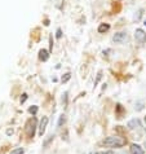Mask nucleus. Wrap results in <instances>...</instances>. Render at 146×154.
Listing matches in <instances>:
<instances>
[{
	"label": "nucleus",
	"mask_w": 146,
	"mask_h": 154,
	"mask_svg": "<svg viewBox=\"0 0 146 154\" xmlns=\"http://www.w3.org/2000/svg\"><path fill=\"white\" fill-rule=\"evenodd\" d=\"M102 144L110 148H120L126 145V139L119 137V136H110V137H107L102 141Z\"/></svg>",
	"instance_id": "1"
},
{
	"label": "nucleus",
	"mask_w": 146,
	"mask_h": 154,
	"mask_svg": "<svg viewBox=\"0 0 146 154\" xmlns=\"http://www.w3.org/2000/svg\"><path fill=\"white\" fill-rule=\"evenodd\" d=\"M53 137H54V136H49V137H48V139H47V140L44 141V143H43V146H47V145H48V144L50 143V141H52V140H53Z\"/></svg>",
	"instance_id": "14"
},
{
	"label": "nucleus",
	"mask_w": 146,
	"mask_h": 154,
	"mask_svg": "<svg viewBox=\"0 0 146 154\" xmlns=\"http://www.w3.org/2000/svg\"><path fill=\"white\" fill-rule=\"evenodd\" d=\"M35 130H36V119L32 118L26 123V134H27L29 137H34Z\"/></svg>",
	"instance_id": "2"
},
{
	"label": "nucleus",
	"mask_w": 146,
	"mask_h": 154,
	"mask_svg": "<svg viewBox=\"0 0 146 154\" xmlns=\"http://www.w3.org/2000/svg\"><path fill=\"white\" fill-rule=\"evenodd\" d=\"M135 38L138 43H145L146 42V32L141 29H137L136 32H135Z\"/></svg>",
	"instance_id": "3"
},
{
	"label": "nucleus",
	"mask_w": 146,
	"mask_h": 154,
	"mask_svg": "<svg viewBox=\"0 0 146 154\" xmlns=\"http://www.w3.org/2000/svg\"><path fill=\"white\" fill-rule=\"evenodd\" d=\"M142 109V102H138V104H137V110H141Z\"/></svg>",
	"instance_id": "17"
},
{
	"label": "nucleus",
	"mask_w": 146,
	"mask_h": 154,
	"mask_svg": "<svg viewBox=\"0 0 146 154\" xmlns=\"http://www.w3.org/2000/svg\"><path fill=\"white\" fill-rule=\"evenodd\" d=\"M131 154H144V149L137 144L131 145Z\"/></svg>",
	"instance_id": "6"
},
{
	"label": "nucleus",
	"mask_w": 146,
	"mask_h": 154,
	"mask_svg": "<svg viewBox=\"0 0 146 154\" xmlns=\"http://www.w3.org/2000/svg\"><path fill=\"white\" fill-rule=\"evenodd\" d=\"M145 146H146V143H145Z\"/></svg>",
	"instance_id": "23"
},
{
	"label": "nucleus",
	"mask_w": 146,
	"mask_h": 154,
	"mask_svg": "<svg viewBox=\"0 0 146 154\" xmlns=\"http://www.w3.org/2000/svg\"><path fill=\"white\" fill-rule=\"evenodd\" d=\"M109 29H110L109 23H102V25H100V27H98V32H106Z\"/></svg>",
	"instance_id": "9"
},
{
	"label": "nucleus",
	"mask_w": 146,
	"mask_h": 154,
	"mask_svg": "<svg viewBox=\"0 0 146 154\" xmlns=\"http://www.w3.org/2000/svg\"><path fill=\"white\" fill-rule=\"evenodd\" d=\"M128 39V36H127V34L126 32H117L115 35L113 36V40L115 43H118V44H120V43H124Z\"/></svg>",
	"instance_id": "4"
},
{
	"label": "nucleus",
	"mask_w": 146,
	"mask_h": 154,
	"mask_svg": "<svg viewBox=\"0 0 146 154\" xmlns=\"http://www.w3.org/2000/svg\"><path fill=\"white\" fill-rule=\"evenodd\" d=\"M145 123H146V117H145Z\"/></svg>",
	"instance_id": "21"
},
{
	"label": "nucleus",
	"mask_w": 146,
	"mask_h": 154,
	"mask_svg": "<svg viewBox=\"0 0 146 154\" xmlns=\"http://www.w3.org/2000/svg\"><path fill=\"white\" fill-rule=\"evenodd\" d=\"M26 100H27V95H26V93H23L22 97H21V102H25Z\"/></svg>",
	"instance_id": "16"
},
{
	"label": "nucleus",
	"mask_w": 146,
	"mask_h": 154,
	"mask_svg": "<svg viewBox=\"0 0 146 154\" xmlns=\"http://www.w3.org/2000/svg\"><path fill=\"white\" fill-rule=\"evenodd\" d=\"M25 153V149L23 148H17L14 150H12L11 154H23Z\"/></svg>",
	"instance_id": "10"
},
{
	"label": "nucleus",
	"mask_w": 146,
	"mask_h": 154,
	"mask_svg": "<svg viewBox=\"0 0 146 154\" xmlns=\"http://www.w3.org/2000/svg\"><path fill=\"white\" fill-rule=\"evenodd\" d=\"M12 134H13V130H8L7 131V135H12Z\"/></svg>",
	"instance_id": "19"
},
{
	"label": "nucleus",
	"mask_w": 146,
	"mask_h": 154,
	"mask_svg": "<svg viewBox=\"0 0 146 154\" xmlns=\"http://www.w3.org/2000/svg\"><path fill=\"white\" fill-rule=\"evenodd\" d=\"M128 127H129L131 130L138 128V127H140V121H138V119H132V121L128 122Z\"/></svg>",
	"instance_id": "7"
},
{
	"label": "nucleus",
	"mask_w": 146,
	"mask_h": 154,
	"mask_svg": "<svg viewBox=\"0 0 146 154\" xmlns=\"http://www.w3.org/2000/svg\"><path fill=\"white\" fill-rule=\"evenodd\" d=\"M47 125H48V118H47V117H43L41 121H40V126H39V135H40V136L44 135Z\"/></svg>",
	"instance_id": "5"
},
{
	"label": "nucleus",
	"mask_w": 146,
	"mask_h": 154,
	"mask_svg": "<svg viewBox=\"0 0 146 154\" xmlns=\"http://www.w3.org/2000/svg\"><path fill=\"white\" fill-rule=\"evenodd\" d=\"M61 35H62V32H61V30H57V35H56V36H57V38H61Z\"/></svg>",
	"instance_id": "18"
},
{
	"label": "nucleus",
	"mask_w": 146,
	"mask_h": 154,
	"mask_svg": "<svg viewBox=\"0 0 146 154\" xmlns=\"http://www.w3.org/2000/svg\"><path fill=\"white\" fill-rule=\"evenodd\" d=\"M70 78H71V74H70V72H67V74H65V76H62L61 80H62L63 83H65V82H67V80L70 79Z\"/></svg>",
	"instance_id": "13"
},
{
	"label": "nucleus",
	"mask_w": 146,
	"mask_h": 154,
	"mask_svg": "<svg viewBox=\"0 0 146 154\" xmlns=\"http://www.w3.org/2000/svg\"><path fill=\"white\" fill-rule=\"evenodd\" d=\"M145 25H146V21H145Z\"/></svg>",
	"instance_id": "22"
},
{
	"label": "nucleus",
	"mask_w": 146,
	"mask_h": 154,
	"mask_svg": "<svg viewBox=\"0 0 146 154\" xmlns=\"http://www.w3.org/2000/svg\"><path fill=\"white\" fill-rule=\"evenodd\" d=\"M39 58L41 60V61H47V60L49 58V53L47 52L45 49H40L39 51Z\"/></svg>",
	"instance_id": "8"
},
{
	"label": "nucleus",
	"mask_w": 146,
	"mask_h": 154,
	"mask_svg": "<svg viewBox=\"0 0 146 154\" xmlns=\"http://www.w3.org/2000/svg\"><path fill=\"white\" fill-rule=\"evenodd\" d=\"M29 112L31 114H36L38 113V106L34 105V106H31V108H29Z\"/></svg>",
	"instance_id": "12"
},
{
	"label": "nucleus",
	"mask_w": 146,
	"mask_h": 154,
	"mask_svg": "<svg viewBox=\"0 0 146 154\" xmlns=\"http://www.w3.org/2000/svg\"><path fill=\"white\" fill-rule=\"evenodd\" d=\"M65 122H66V117L65 115H61V117H59V121H58V127H62V125Z\"/></svg>",
	"instance_id": "11"
},
{
	"label": "nucleus",
	"mask_w": 146,
	"mask_h": 154,
	"mask_svg": "<svg viewBox=\"0 0 146 154\" xmlns=\"http://www.w3.org/2000/svg\"><path fill=\"white\" fill-rule=\"evenodd\" d=\"M106 154H114V153H113V152H107Z\"/></svg>",
	"instance_id": "20"
},
{
	"label": "nucleus",
	"mask_w": 146,
	"mask_h": 154,
	"mask_svg": "<svg viewBox=\"0 0 146 154\" xmlns=\"http://www.w3.org/2000/svg\"><path fill=\"white\" fill-rule=\"evenodd\" d=\"M62 102H63V105H67V92L63 93V96H62Z\"/></svg>",
	"instance_id": "15"
}]
</instances>
